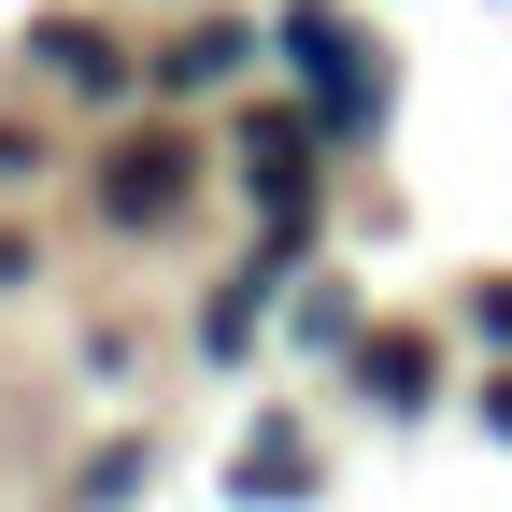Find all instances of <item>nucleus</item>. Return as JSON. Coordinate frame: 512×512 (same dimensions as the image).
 Returning <instances> with one entry per match:
<instances>
[{"label":"nucleus","instance_id":"obj_4","mask_svg":"<svg viewBox=\"0 0 512 512\" xmlns=\"http://www.w3.org/2000/svg\"><path fill=\"white\" fill-rule=\"evenodd\" d=\"M498 427H512V384H498Z\"/></svg>","mask_w":512,"mask_h":512},{"label":"nucleus","instance_id":"obj_3","mask_svg":"<svg viewBox=\"0 0 512 512\" xmlns=\"http://www.w3.org/2000/svg\"><path fill=\"white\" fill-rule=\"evenodd\" d=\"M0 171H29V143H15V128H0Z\"/></svg>","mask_w":512,"mask_h":512},{"label":"nucleus","instance_id":"obj_2","mask_svg":"<svg viewBox=\"0 0 512 512\" xmlns=\"http://www.w3.org/2000/svg\"><path fill=\"white\" fill-rule=\"evenodd\" d=\"M15 271H29V242H0V285H15Z\"/></svg>","mask_w":512,"mask_h":512},{"label":"nucleus","instance_id":"obj_1","mask_svg":"<svg viewBox=\"0 0 512 512\" xmlns=\"http://www.w3.org/2000/svg\"><path fill=\"white\" fill-rule=\"evenodd\" d=\"M100 200H114L128 228H157V214L185 200V157H171V143H157V128H143V143H114V171H100Z\"/></svg>","mask_w":512,"mask_h":512}]
</instances>
